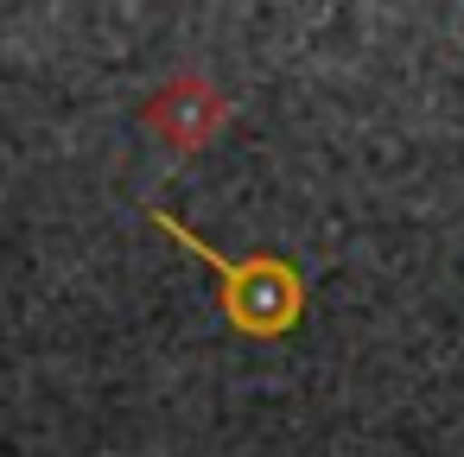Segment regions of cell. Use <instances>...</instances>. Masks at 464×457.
I'll return each mask as SVG.
<instances>
[{
    "mask_svg": "<svg viewBox=\"0 0 464 457\" xmlns=\"http://www.w3.org/2000/svg\"><path fill=\"white\" fill-rule=\"evenodd\" d=\"M217 280H223V311H229V324L242 330V337H286L293 324H299V311H305V286H299V273L280 261V254H248V261H229V254H217L210 242H198L191 229H179V223H166Z\"/></svg>",
    "mask_w": 464,
    "mask_h": 457,
    "instance_id": "6da1fadb",
    "label": "cell"
}]
</instances>
